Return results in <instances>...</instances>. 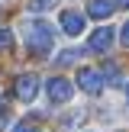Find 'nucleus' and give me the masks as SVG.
I'll list each match as a JSON object with an SVG mask.
<instances>
[{"instance_id": "f257e3e1", "label": "nucleus", "mask_w": 129, "mask_h": 132, "mask_svg": "<svg viewBox=\"0 0 129 132\" xmlns=\"http://www.w3.org/2000/svg\"><path fill=\"white\" fill-rule=\"evenodd\" d=\"M26 45H29L32 55L52 52V45H55V29H52V23H45V19H29V23H26Z\"/></svg>"}, {"instance_id": "f03ea898", "label": "nucleus", "mask_w": 129, "mask_h": 132, "mask_svg": "<svg viewBox=\"0 0 129 132\" xmlns=\"http://www.w3.org/2000/svg\"><path fill=\"white\" fill-rule=\"evenodd\" d=\"M45 94H49L52 103H68L71 97H74V87H71V81H64V77H52V81L45 84Z\"/></svg>"}, {"instance_id": "7ed1b4c3", "label": "nucleus", "mask_w": 129, "mask_h": 132, "mask_svg": "<svg viewBox=\"0 0 129 132\" xmlns=\"http://www.w3.org/2000/svg\"><path fill=\"white\" fill-rule=\"evenodd\" d=\"M77 87H81L84 94H100V90H103V77H100V71H94V68H81V71H77Z\"/></svg>"}, {"instance_id": "20e7f679", "label": "nucleus", "mask_w": 129, "mask_h": 132, "mask_svg": "<svg viewBox=\"0 0 129 132\" xmlns=\"http://www.w3.org/2000/svg\"><path fill=\"white\" fill-rule=\"evenodd\" d=\"M36 94H39V77H36V74H19V77H16V97H19L23 103H32Z\"/></svg>"}, {"instance_id": "39448f33", "label": "nucleus", "mask_w": 129, "mask_h": 132, "mask_svg": "<svg viewBox=\"0 0 129 132\" xmlns=\"http://www.w3.org/2000/svg\"><path fill=\"white\" fill-rule=\"evenodd\" d=\"M84 26H87L84 13H77V10H64L61 13V29H64V36H81Z\"/></svg>"}, {"instance_id": "423d86ee", "label": "nucleus", "mask_w": 129, "mask_h": 132, "mask_svg": "<svg viewBox=\"0 0 129 132\" xmlns=\"http://www.w3.org/2000/svg\"><path fill=\"white\" fill-rule=\"evenodd\" d=\"M113 36H116V32L110 29V26H100V29H97L94 36H90L87 48H90V52H107L110 45H113Z\"/></svg>"}, {"instance_id": "0eeeda50", "label": "nucleus", "mask_w": 129, "mask_h": 132, "mask_svg": "<svg viewBox=\"0 0 129 132\" xmlns=\"http://www.w3.org/2000/svg\"><path fill=\"white\" fill-rule=\"evenodd\" d=\"M113 10H116L113 0H90L87 3V16H94V19H107Z\"/></svg>"}, {"instance_id": "6e6552de", "label": "nucleus", "mask_w": 129, "mask_h": 132, "mask_svg": "<svg viewBox=\"0 0 129 132\" xmlns=\"http://www.w3.org/2000/svg\"><path fill=\"white\" fill-rule=\"evenodd\" d=\"M58 0H29V10L32 13H45V10H55Z\"/></svg>"}, {"instance_id": "1a4fd4ad", "label": "nucleus", "mask_w": 129, "mask_h": 132, "mask_svg": "<svg viewBox=\"0 0 129 132\" xmlns=\"http://www.w3.org/2000/svg\"><path fill=\"white\" fill-rule=\"evenodd\" d=\"M100 77H103V81H110V84H119V81H123V77H119V68H116L113 61H110L107 68L100 71Z\"/></svg>"}, {"instance_id": "9d476101", "label": "nucleus", "mask_w": 129, "mask_h": 132, "mask_svg": "<svg viewBox=\"0 0 129 132\" xmlns=\"http://www.w3.org/2000/svg\"><path fill=\"white\" fill-rule=\"evenodd\" d=\"M77 55H81L77 48H68V52H61V55L55 58V64H61V68H64V64H74V61H77Z\"/></svg>"}, {"instance_id": "9b49d317", "label": "nucleus", "mask_w": 129, "mask_h": 132, "mask_svg": "<svg viewBox=\"0 0 129 132\" xmlns=\"http://www.w3.org/2000/svg\"><path fill=\"white\" fill-rule=\"evenodd\" d=\"M10 45H13V32H10V29H0V52L10 48Z\"/></svg>"}, {"instance_id": "f8f14e48", "label": "nucleus", "mask_w": 129, "mask_h": 132, "mask_svg": "<svg viewBox=\"0 0 129 132\" xmlns=\"http://www.w3.org/2000/svg\"><path fill=\"white\" fill-rule=\"evenodd\" d=\"M13 132H42V129L32 126V122H16V126H13Z\"/></svg>"}, {"instance_id": "ddd939ff", "label": "nucleus", "mask_w": 129, "mask_h": 132, "mask_svg": "<svg viewBox=\"0 0 129 132\" xmlns=\"http://www.w3.org/2000/svg\"><path fill=\"white\" fill-rule=\"evenodd\" d=\"M119 39H123V45H126V48H129V23H126V26H123V29H119Z\"/></svg>"}, {"instance_id": "4468645a", "label": "nucleus", "mask_w": 129, "mask_h": 132, "mask_svg": "<svg viewBox=\"0 0 129 132\" xmlns=\"http://www.w3.org/2000/svg\"><path fill=\"white\" fill-rule=\"evenodd\" d=\"M6 113H10V106H6V100L0 97V119H6Z\"/></svg>"}, {"instance_id": "2eb2a0df", "label": "nucleus", "mask_w": 129, "mask_h": 132, "mask_svg": "<svg viewBox=\"0 0 129 132\" xmlns=\"http://www.w3.org/2000/svg\"><path fill=\"white\" fill-rule=\"evenodd\" d=\"M113 6H123V10H129V0H113Z\"/></svg>"}, {"instance_id": "dca6fc26", "label": "nucleus", "mask_w": 129, "mask_h": 132, "mask_svg": "<svg viewBox=\"0 0 129 132\" xmlns=\"http://www.w3.org/2000/svg\"><path fill=\"white\" fill-rule=\"evenodd\" d=\"M0 129H3V119H0Z\"/></svg>"}]
</instances>
